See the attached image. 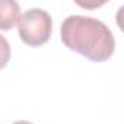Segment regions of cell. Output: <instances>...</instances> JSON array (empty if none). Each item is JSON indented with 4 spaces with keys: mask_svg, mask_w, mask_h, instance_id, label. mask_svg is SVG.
I'll use <instances>...</instances> for the list:
<instances>
[{
    "mask_svg": "<svg viewBox=\"0 0 124 124\" xmlns=\"http://www.w3.org/2000/svg\"><path fill=\"white\" fill-rule=\"evenodd\" d=\"M75 4H78L81 9H87V10H94L98 9L101 6H104L107 1L110 0H74Z\"/></svg>",
    "mask_w": 124,
    "mask_h": 124,
    "instance_id": "5",
    "label": "cell"
},
{
    "mask_svg": "<svg viewBox=\"0 0 124 124\" xmlns=\"http://www.w3.org/2000/svg\"><path fill=\"white\" fill-rule=\"evenodd\" d=\"M61 40L68 49L93 62L107 61L116 51V39L110 28L98 19L81 15L62 22Z\"/></svg>",
    "mask_w": 124,
    "mask_h": 124,
    "instance_id": "1",
    "label": "cell"
},
{
    "mask_svg": "<svg viewBox=\"0 0 124 124\" xmlns=\"http://www.w3.org/2000/svg\"><path fill=\"white\" fill-rule=\"evenodd\" d=\"M10 56H12L10 43L3 35H0V69H3L7 65V62L10 61Z\"/></svg>",
    "mask_w": 124,
    "mask_h": 124,
    "instance_id": "4",
    "label": "cell"
},
{
    "mask_svg": "<svg viewBox=\"0 0 124 124\" xmlns=\"http://www.w3.org/2000/svg\"><path fill=\"white\" fill-rule=\"evenodd\" d=\"M116 23H117V26L120 28V31L124 32V6H121V7L117 10V15H116Z\"/></svg>",
    "mask_w": 124,
    "mask_h": 124,
    "instance_id": "6",
    "label": "cell"
},
{
    "mask_svg": "<svg viewBox=\"0 0 124 124\" xmlns=\"http://www.w3.org/2000/svg\"><path fill=\"white\" fill-rule=\"evenodd\" d=\"M19 36L29 46L45 45L52 33V19L43 9H29L19 19Z\"/></svg>",
    "mask_w": 124,
    "mask_h": 124,
    "instance_id": "2",
    "label": "cell"
},
{
    "mask_svg": "<svg viewBox=\"0 0 124 124\" xmlns=\"http://www.w3.org/2000/svg\"><path fill=\"white\" fill-rule=\"evenodd\" d=\"M20 16V6L16 0H0V31L13 29Z\"/></svg>",
    "mask_w": 124,
    "mask_h": 124,
    "instance_id": "3",
    "label": "cell"
},
{
    "mask_svg": "<svg viewBox=\"0 0 124 124\" xmlns=\"http://www.w3.org/2000/svg\"><path fill=\"white\" fill-rule=\"evenodd\" d=\"M12 124H32L29 121H16V123H12Z\"/></svg>",
    "mask_w": 124,
    "mask_h": 124,
    "instance_id": "7",
    "label": "cell"
}]
</instances>
